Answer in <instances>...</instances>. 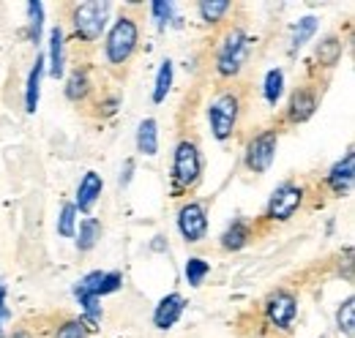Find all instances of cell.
<instances>
[{"instance_id":"obj_26","label":"cell","mask_w":355,"mask_h":338,"mask_svg":"<svg viewBox=\"0 0 355 338\" xmlns=\"http://www.w3.org/2000/svg\"><path fill=\"white\" fill-rule=\"evenodd\" d=\"M183 273H186V281H189L191 287H202V281H205L208 273H211V262H205L202 256H189Z\"/></svg>"},{"instance_id":"obj_19","label":"cell","mask_w":355,"mask_h":338,"mask_svg":"<svg viewBox=\"0 0 355 338\" xmlns=\"http://www.w3.org/2000/svg\"><path fill=\"white\" fill-rule=\"evenodd\" d=\"M101 221L98 218H93V215H88V218H83L80 221V229H77V249L80 251H90V249H96V243L101 240Z\"/></svg>"},{"instance_id":"obj_27","label":"cell","mask_w":355,"mask_h":338,"mask_svg":"<svg viewBox=\"0 0 355 338\" xmlns=\"http://www.w3.org/2000/svg\"><path fill=\"white\" fill-rule=\"evenodd\" d=\"M317 28H320V22H317V17H301L298 19V25H295V30H293V52H298L301 46L306 42L314 39V33H317Z\"/></svg>"},{"instance_id":"obj_20","label":"cell","mask_w":355,"mask_h":338,"mask_svg":"<svg viewBox=\"0 0 355 338\" xmlns=\"http://www.w3.org/2000/svg\"><path fill=\"white\" fill-rule=\"evenodd\" d=\"M342 52H345V44H342L339 36H328V39H322L317 44V60L325 69H334L342 60Z\"/></svg>"},{"instance_id":"obj_9","label":"cell","mask_w":355,"mask_h":338,"mask_svg":"<svg viewBox=\"0 0 355 338\" xmlns=\"http://www.w3.org/2000/svg\"><path fill=\"white\" fill-rule=\"evenodd\" d=\"M178 232L186 243H202L208 238V213L200 202H186L178 211Z\"/></svg>"},{"instance_id":"obj_17","label":"cell","mask_w":355,"mask_h":338,"mask_svg":"<svg viewBox=\"0 0 355 338\" xmlns=\"http://www.w3.org/2000/svg\"><path fill=\"white\" fill-rule=\"evenodd\" d=\"M249 240H252V226H249L243 218H235V221L222 232L224 251H241V249L249 246Z\"/></svg>"},{"instance_id":"obj_30","label":"cell","mask_w":355,"mask_h":338,"mask_svg":"<svg viewBox=\"0 0 355 338\" xmlns=\"http://www.w3.org/2000/svg\"><path fill=\"white\" fill-rule=\"evenodd\" d=\"M28 19H31V42H42V25H44V3H28Z\"/></svg>"},{"instance_id":"obj_22","label":"cell","mask_w":355,"mask_h":338,"mask_svg":"<svg viewBox=\"0 0 355 338\" xmlns=\"http://www.w3.org/2000/svg\"><path fill=\"white\" fill-rule=\"evenodd\" d=\"M197 11H200L202 22L219 25L224 17L232 11V3L230 0H205V3H197Z\"/></svg>"},{"instance_id":"obj_11","label":"cell","mask_w":355,"mask_h":338,"mask_svg":"<svg viewBox=\"0 0 355 338\" xmlns=\"http://www.w3.org/2000/svg\"><path fill=\"white\" fill-rule=\"evenodd\" d=\"M101 191H104V180L98 172L88 169L77 186V197H74V208L77 213H90L96 208V202L101 199Z\"/></svg>"},{"instance_id":"obj_33","label":"cell","mask_w":355,"mask_h":338,"mask_svg":"<svg viewBox=\"0 0 355 338\" xmlns=\"http://www.w3.org/2000/svg\"><path fill=\"white\" fill-rule=\"evenodd\" d=\"M132 175H134V159H126V161H123V169H121V186H123V188L132 183Z\"/></svg>"},{"instance_id":"obj_36","label":"cell","mask_w":355,"mask_h":338,"mask_svg":"<svg viewBox=\"0 0 355 338\" xmlns=\"http://www.w3.org/2000/svg\"><path fill=\"white\" fill-rule=\"evenodd\" d=\"M150 249H153V251H164V238H162V235H156V240L150 243Z\"/></svg>"},{"instance_id":"obj_32","label":"cell","mask_w":355,"mask_h":338,"mask_svg":"<svg viewBox=\"0 0 355 338\" xmlns=\"http://www.w3.org/2000/svg\"><path fill=\"white\" fill-rule=\"evenodd\" d=\"M173 3H167V0H156V3H150V14H153V19H156V25L159 28H164L167 22H170V17H173Z\"/></svg>"},{"instance_id":"obj_2","label":"cell","mask_w":355,"mask_h":338,"mask_svg":"<svg viewBox=\"0 0 355 338\" xmlns=\"http://www.w3.org/2000/svg\"><path fill=\"white\" fill-rule=\"evenodd\" d=\"M249 46H252V39L241 28L227 30L222 44H219V52H216V74L224 80L238 77L243 71L246 57H249Z\"/></svg>"},{"instance_id":"obj_35","label":"cell","mask_w":355,"mask_h":338,"mask_svg":"<svg viewBox=\"0 0 355 338\" xmlns=\"http://www.w3.org/2000/svg\"><path fill=\"white\" fill-rule=\"evenodd\" d=\"M8 319V308H6V287H3V281H0V325Z\"/></svg>"},{"instance_id":"obj_4","label":"cell","mask_w":355,"mask_h":338,"mask_svg":"<svg viewBox=\"0 0 355 338\" xmlns=\"http://www.w3.org/2000/svg\"><path fill=\"white\" fill-rule=\"evenodd\" d=\"M107 17H110V3H80L71 11V25L77 30V36L83 42H98L104 28H107Z\"/></svg>"},{"instance_id":"obj_21","label":"cell","mask_w":355,"mask_h":338,"mask_svg":"<svg viewBox=\"0 0 355 338\" xmlns=\"http://www.w3.org/2000/svg\"><path fill=\"white\" fill-rule=\"evenodd\" d=\"M90 93V77L85 69H74L66 80V98L69 101H85Z\"/></svg>"},{"instance_id":"obj_31","label":"cell","mask_w":355,"mask_h":338,"mask_svg":"<svg viewBox=\"0 0 355 338\" xmlns=\"http://www.w3.org/2000/svg\"><path fill=\"white\" fill-rule=\"evenodd\" d=\"M55 338H88V325L83 319H66L55 330Z\"/></svg>"},{"instance_id":"obj_5","label":"cell","mask_w":355,"mask_h":338,"mask_svg":"<svg viewBox=\"0 0 355 338\" xmlns=\"http://www.w3.org/2000/svg\"><path fill=\"white\" fill-rule=\"evenodd\" d=\"M202 175V159H200V148L191 139H180L175 145V156H173V177L180 188H191Z\"/></svg>"},{"instance_id":"obj_8","label":"cell","mask_w":355,"mask_h":338,"mask_svg":"<svg viewBox=\"0 0 355 338\" xmlns=\"http://www.w3.org/2000/svg\"><path fill=\"white\" fill-rule=\"evenodd\" d=\"M266 317L276 330L287 333L293 328L295 317H298V297L293 295V292H287V290L270 292L266 300Z\"/></svg>"},{"instance_id":"obj_15","label":"cell","mask_w":355,"mask_h":338,"mask_svg":"<svg viewBox=\"0 0 355 338\" xmlns=\"http://www.w3.org/2000/svg\"><path fill=\"white\" fill-rule=\"evenodd\" d=\"M49 77L60 80L66 74V39H63V28L55 25L49 30Z\"/></svg>"},{"instance_id":"obj_12","label":"cell","mask_w":355,"mask_h":338,"mask_svg":"<svg viewBox=\"0 0 355 338\" xmlns=\"http://www.w3.org/2000/svg\"><path fill=\"white\" fill-rule=\"evenodd\" d=\"M314 112H317V93L311 87H295L287 101V121L306 123Z\"/></svg>"},{"instance_id":"obj_14","label":"cell","mask_w":355,"mask_h":338,"mask_svg":"<svg viewBox=\"0 0 355 338\" xmlns=\"http://www.w3.org/2000/svg\"><path fill=\"white\" fill-rule=\"evenodd\" d=\"M353 180H355V153L347 150L345 159H339L331 172H328V188L334 194H347L353 188Z\"/></svg>"},{"instance_id":"obj_6","label":"cell","mask_w":355,"mask_h":338,"mask_svg":"<svg viewBox=\"0 0 355 338\" xmlns=\"http://www.w3.org/2000/svg\"><path fill=\"white\" fill-rule=\"evenodd\" d=\"M304 197H306L304 186H295V183L279 186V188L270 194V199H268L266 218L268 221H290L295 213L301 211Z\"/></svg>"},{"instance_id":"obj_23","label":"cell","mask_w":355,"mask_h":338,"mask_svg":"<svg viewBox=\"0 0 355 338\" xmlns=\"http://www.w3.org/2000/svg\"><path fill=\"white\" fill-rule=\"evenodd\" d=\"M74 297H77V303L83 305V311H85V325L90 328H96V325H101V317H104V311H101V303H98V297L88 295V292H83L80 287H74Z\"/></svg>"},{"instance_id":"obj_13","label":"cell","mask_w":355,"mask_h":338,"mask_svg":"<svg viewBox=\"0 0 355 338\" xmlns=\"http://www.w3.org/2000/svg\"><path fill=\"white\" fill-rule=\"evenodd\" d=\"M183 308H186V300H183V295H178V292L164 295L159 303H156V311H153V325H156L159 330H170L173 325H178V319H180Z\"/></svg>"},{"instance_id":"obj_28","label":"cell","mask_w":355,"mask_h":338,"mask_svg":"<svg viewBox=\"0 0 355 338\" xmlns=\"http://www.w3.org/2000/svg\"><path fill=\"white\" fill-rule=\"evenodd\" d=\"M336 325L347 338L355 336V297H347L336 311Z\"/></svg>"},{"instance_id":"obj_24","label":"cell","mask_w":355,"mask_h":338,"mask_svg":"<svg viewBox=\"0 0 355 338\" xmlns=\"http://www.w3.org/2000/svg\"><path fill=\"white\" fill-rule=\"evenodd\" d=\"M173 77H175L173 60H162L159 74H156V82H153V101H156V104H162V101L170 96V90H173Z\"/></svg>"},{"instance_id":"obj_29","label":"cell","mask_w":355,"mask_h":338,"mask_svg":"<svg viewBox=\"0 0 355 338\" xmlns=\"http://www.w3.org/2000/svg\"><path fill=\"white\" fill-rule=\"evenodd\" d=\"M58 235L60 238H74L77 235V208L74 202H66L58 215Z\"/></svg>"},{"instance_id":"obj_18","label":"cell","mask_w":355,"mask_h":338,"mask_svg":"<svg viewBox=\"0 0 355 338\" xmlns=\"http://www.w3.org/2000/svg\"><path fill=\"white\" fill-rule=\"evenodd\" d=\"M137 150L142 156H156L159 153V123L156 118H145L137 128Z\"/></svg>"},{"instance_id":"obj_3","label":"cell","mask_w":355,"mask_h":338,"mask_svg":"<svg viewBox=\"0 0 355 338\" xmlns=\"http://www.w3.org/2000/svg\"><path fill=\"white\" fill-rule=\"evenodd\" d=\"M238 115H241V96L227 90V93H219L211 107H208V123H211V134L219 139V142H227L232 134H235V126H238Z\"/></svg>"},{"instance_id":"obj_16","label":"cell","mask_w":355,"mask_h":338,"mask_svg":"<svg viewBox=\"0 0 355 338\" xmlns=\"http://www.w3.org/2000/svg\"><path fill=\"white\" fill-rule=\"evenodd\" d=\"M44 71H46V57L39 55L36 63H33V69H31V74H28V82H25V112H31V115L39 109V96H42V77H44Z\"/></svg>"},{"instance_id":"obj_37","label":"cell","mask_w":355,"mask_h":338,"mask_svg":"<svg viewBox=\"0 0 355 338\" xmlns=\"http://www.w3.org/2000/svg\"><path fill=\"white\" fill-rule=\"evenodd\" d=\"M14 338H31L28 333H14Z\"/></svg>"},{"instance_id":"obj_10","label":"cell","mask_w":355,"mask_h":338,"mask_svg":"<svg viewBox=\"0 0 355 338\" xmlns=\"http://www.w3.org/2000/svg\"><path fill=\"white\" fill-rule=\"evenodd\" d=\"M77 287H80L83 292H88V295L101 300L104 295H112V292H118V290L123 287V276L115 273V270H93V273H88Z\"/></svg>"},{"instance_id":"obj_34","label":"cell","mask_w":355,"mask_h":338,"mask_svg":"<svg viewBox=\"0 0 355 338\" xmlns=\"http://www.w3.org/2000/svg\"><path fill=\"white\" fill-rule=\"evenodd\" d=\"M118 104H121V98H107V101H101L98 107H101V115H115L118 112Z\"/></svg>"},{"instance_id":"obj_25","label":"cell","mask_w":355,"mask_h":338,"mask_svg":"<svg viewBox=\"0 0 355 338\" xmlns=\"http://www.w3.org/2000/svg\"><path fill=\"white\" fill-rule=\"evenodd\" d=\"M282 93H284V71L282 69H270L266 74V82H263V96H266V101L270 107H276Z\"/></svg>"},{"instance_id":"obj_1","label":"cell","mask_w":355,"mask_h":338,"mask_svg":"<svg viewBox=\"0 0 355 338\" xmlns=\"http://www.w3.org/2000/svg\"><path fill=\"white\" fill-rule=\"evenodd\" d=\"M139 42V25L134 22V17L123 14L112 22L110 33H107V42H104V55H107V63L110 66H123L129 63Z\"/></svg>"},{"instance_id":"obj_7","label":"cell","mask_w":355,"mask_h":338,"mask_svg":"<svg viewBox=\"0 0 355 338\" xmlns=\"http://www.w3.org/2000/svg\"><path fill=\"white\" fill-rule=\"evenodd\" d=\"M276 150H279V134L276 131H260L254 139H249L246 145V167L254 175H266L270 164L276 161Z\"/></svg>"}]
</instances>
